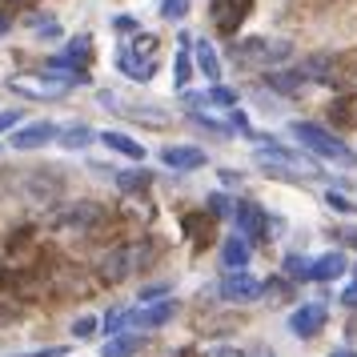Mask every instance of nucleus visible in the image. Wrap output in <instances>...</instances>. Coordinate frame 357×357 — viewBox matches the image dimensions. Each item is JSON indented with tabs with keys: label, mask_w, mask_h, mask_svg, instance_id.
<instances>
[{
	"label": "nucleus",
	"mask_w": 357,
	"mask_h": 357,
	"mask_svg": "<svg viewBox=\"0 0 357 357\" xmlns=\"http://www.w3.org/2000/svg\"><path fill=\"white\" fill-rule=\"evenodd\" d=\"M157 49H161V36L137 29L125 45H116V68H121V77H129L137 84H149L153 73H157Z\"/></svg>",
	"instance_id": "nucleus-1"
},
{
	"label": "nucleus",
	"mask_w": 357,
	"mask_h": 357,
	"mask_svg": "<svg viewBox=\"0 0 357 357\" xmlns=\"http://www.w3.org/2000/svg\"><path fill=\"white\" fill-rule=\"evenodd\" d=\"M289 132H293V141L301 149H309L313 157H321V161H329V165H357V153L345 141H341L337 132H329V129H321V125H313V121H293L289 125Z\"/></svg>",
	"instance_id": "nucleus-2"
},
{
	"label": "nucleus",
	"mask_w": 357,
	"mask_h": 357,
	"mask_svg": "<svg viewBox=\"0 0 357 357\" xmlns=\"http://www.w3.org/2000/svg\"><path fill=\"white\" fill-rule=\"evenodd\" d=\"M229 56L241 68H277L293 56V40H285V36H245V40H233Z\"/></svg>",
	"instance_id": "nucleus-3"
},
{
	"label": "nucleus",
	"mask_w": 357,
	"mask_h": 357,
	"mask_svg": "<svg viewBox=\"0 0 357 357\" xmlns=\"http://www.w3.org/2000/svg\"><path fill=\"white\" fill-rule=\"evenodd\" d=\"M149 261H153V245L149 241H121L97 261V273L105 277L109 285H121V281H129L137 269H145Z\"/></svg>",
	"instance_id": "nucleus-4"
},
{
	"label": "nucleus",
	"mask_w": 357,
	"mask_h": 357,
	"mask_svg": "<svg viewBox=\"0 0 357 357\" xmlns=\"http://www.w3.org/2000/svg\"><path fill=\"white\" fill-rule=\"evenodd\" d=\"M8 89L24 100H61L73 84L56 81L49 73H17V77H8Z\"/></svg>",
	"instance_id": "nucleus-5"
},
{
	"label": "nucleus",
	"mask_w": 357,
	"mask_h": 357,
	"mask_svg": "<svg viewBox=\"0 0 357 357\" xmlns=\"http://www.w3.org/2000/svg\"><path fill=\"white\" fill-rule=\"evenodd\" d=\"M100 105H105L109 113H116V116L145 121V125H165V121H169V113L157 109V105H137V100H125V97H116V93H100Z\"/></svg>",
	"instance_id": "nucleus-6"
},
{
	"label": "nucleus",
	"mask_w": 357,
	"mask_h": 357,
	"mask_svg": "<svg viewBox=\"0 0 357 357\" xmlns=\"http://www.w3.org/2000/svg\"><path fill=\"white\" fill-rule=\"evenodd\" d=\"M249 8H253V0H213V8H209L213 29L221 36H233L241 29V20L249 17Z\"/></svg>",
	"instance_id": "nucleus-7"
},
{
	"label": "nucleus",
	"mask_w": 357,
	"mask_h": 357,
	"mask_svg": "<svg viewBox=\"0 0 357 357\" xmlns=\"http://www.w3.org/2000/svg\"><path fill=\"white\" fill-rule=\"evenodd\" d=\"M61 137V129L52 125V121H29V125H20L13 137H8V145L13 149H20V153H29V149H45V145H52Z\"/></svg>",
	"instance_id": "nucleus-8"
},
{
	"label": "nucleus",
	"mask_w": 357,
	"mask_h": 357,
	"mask_svg": "<svg viewBox=\"0 0 357 357\" xmlns=\"http://www.w3.org/2000/svg\"><path fill=\"white\" fill-rule=\"evenodd\" d=\"M261 293H265V285H261L249 269L225 273V281H221V297H225V301H237V305H241V301H257Z\"/></svg>",
	"instance_id": "nucleus-9"
},
{
	"label": "nucleus",
	"mask_w": 357,
	"mask_h": 357,
	"mask_svg": "<svg viewBox=\"0 0 357 357\" xmlns=\"http://www.w3.org/2000/svg\"><path fill=\"white\" fill-rule=\"evenodd\" d=\"M325 325V305L321 301H309V305H297L289 313V333L293 337H317Z\"/></svg>",
	"instance_id": "nucleus-10"
},
{
	"label": "nucleus",
	"mask_w": 357,
	"mask_h": 357,
	"mask_svg": "<svg viewBox=\"0 0 357 357\" xmlns=\"http://www.w3.org/2000/svg\"><path fill=\"white\" fill-rule=\"evenodd\" d=\"M161 165L177 169V173H197V169L209 165V157H205V149H197V145H169V149H161Z\"/></svg>",
	"instance_id": "nucleus-11"
},
{
	"label": "nucleus",
	"mask_w": 357,
	"mask_h": 357,
	"mask_svg": "<svg viewBox=\"0 0 357 357\" xmlns=\"http://www.w3.org/2000/svg\"><path fill=\"white\" fill-rule=\"evenodd\" d=\"M233 217H237V229L245 233V241H249V245L261 241V237L269 233V217H265V209L253 205V201H241V205L233 209Z\"/></svg>",
	"instance_id": "nucleus-12"
},
{
	"label": "nucleus",
	"mask_w": 357,
	"mask_h": 357,
	"mask_svg": "<svg viewBox=\"0 0 357 357\" xmlns=\"http://www.w3.org/2000/svg\"><path fill=\"white\" fill-rule=\"evenodd\" d=\"M177 317V305L173 301H153V305L129 309V325H141V329H157V325H169Z\"/></svg>",
	"instance_id": "nucleus-13"
},
{
	"label": "nucleus",
	"mask_w": 357,
	"mask_h": 357,
	"mask_svg": "<svg viewBox=\"0 0 357 357\" xmlns=\"http://www.w3.org/2000/svg\"><path fill=\"white\" fill-rule=\"evenodd\" d=\"M97 221H105V209L93 205V201H81V205H68L65 213H56V225H65V229H89Z\"/></svg>",
	"instance_id": "nucleus-14"
},
{
	"label": "nucleus",
	"mask_w": 357,
	"mask_h": 357,
	"mask_svg": "<svg viewBox=\"0 0 357 357\" xmlns=\"http://www.w3.org/2000/svg\"><path fill=\"white\" fill-rule=\"evenodd\" d=\"M249 253H253V245L245 241V237H225V245H221V265H225V273L249 269Z\"/></svg>",
	"instance_id": "nucleus-15"
},
{
	"label": "nucleus",
	"mask_w": 357,
	"mask_h": 357,
	"mask_svg": "<svg viewBox=\"0 0 357 357\" xmlns=\"http://www.w3.org/2000/svg\"><path fill=\"white\" fill-rule=\"evenodd\" d=\"M173 68H177V73H173V84H177V89H185V84H189V77L197 73V65H193V36H189V33L177 36V61H173Z\"/></svg>",
	"instance_id": "nucleus-16"
},
{
	"label": "nucleus",
	"mask_w": 357,
	"mask_h": 357,
	"mask_svg": "<svg viewBox=\"0 0 357 357\" xmlns=\"http://www.w3.org/2000/svg\"><path fill=\"white\" fill-rule=\"evenodd\" d=\"M345 253H321V257H313V265H309V281H337L341 273H345Z\"/></svg>",
	"instance_id": "nucleus-17"
},
{
	"label": "nucleus",
	"mask_w": 357,
	"mask_h": 357,
	"mask_svg": "<svg viewBox=\"0 0 357 357\" xmlns=\"http://www.w3.org/2000/svg\"><path fill=\"white\" fill-rule=\"evenodd\" d=\"M100 141H105V145L113 149V153L129 157V161H145V145H141V141H132V137H125V132L105 129V132H100Z\"/></svg>",
	"instance_id": "nucleus-18"
},
{
	"label": "nucleus",
	"mask_w": 357,
	"mask_h": 357,
	"mask_svg": "<svg viewBox=\"0 0 357 357\" xmlns=\"http://www.w3.org/2000/svg\"><path fill=\"white\" fill-rule=\"evenodd\" d=\"M193 65H197V73H205L213 84H221V61H217V52H213L209 40H197L193 45Z\"/></svg>",
	"instance_id": "nucleus-19"
},
{
	"label": "nucleus",
	"mask_w": 357,
	"mask_h": 357,
	"mask_svg": "<svg viewBox=\"0 0 357 357\" xmlns=\"http://www.w3.org/2000/svg\"><path fill=\"white\" fill-rule=\"evenodd\" d=\"M141 345H145V337H137V333H116V337L105 345L100 357H132V354H141Z\"/></svg>",
	"instance_id": "nucleus-20"
},
{
	"label": "nucleus",
	"mask_w": 357,
	"mask_h": 357,
	"mask_svg": "<svg viewBox=\"0 0 357 357\" xmlns=\"http://www.w3.org/2000/svg\"><path fill=\"white\" fill-rule=\"evenodd\" d=\"M93 137H97V129H89V125H73V129H61L56 145H65V149H89V145H93Z\"/></svg>",
	"instance_id": "nucleus-21"
},
{
	"label": "nucleus",
	"mask_w": 357,
	"mask_h": 357,
	"mask_svg": "<svg viewBox=\"0 0 357 357\" xmlns=\"http://www.w3.org/2000/svg\"><path fill=\"white\" fill-rule=\"evenodd\" d=\"M269 84H273L277 93H285V97H289V93H297V89L305 84V73H301V68H285V73H269Z\"/></svg>",
	"instance_id": "nucleus-22"
},
{
	"label": "nucleus",
	"mask_w": 357,
	"mask_h": 357,
	"mask_svg": "<svg viewBox=\"0 0 357 357\" xmlns=\"http://www.w3.org/2000/svg\"><path fill=\"white\" fill-rule=\"evenodd\" d=\"M149 173L145 169H129V173H116V189H121V193H145L149 189Z\"/></svg>",
	"instance_id": "nucleus-23"
},
{
	"label": "nucleus",
	"mask_w": 357,
	"mask_h": 357,
	"mask_svg": "<svg viewBox=\"0 0 357 357\" xmlns=\"http://www.w3.org/2000/svg\"><path fill=\"white\" fill-rule=\"evenodd\" d=\"M89 52H93V40H89V36H77V40H68V45H65V52H61V56L89 68Z\"/></svg>",
	"instance_id": "nucleus-24"
},
{
	"label": "nucleus",
	"mask_w": 357,
	"mask_h": 357,
	"mask_svg": "<svg viewBox=\"0 0 357 357\" xmlns=\"http://www.w3.org/2000/svg\"><path fill=\"white\" fill-rule=\"evenodd\" d=\"M205 97H209V105H221V109H237V93H233V89H225V84H213Z\"/></svg>",
	"instance_id": "nucleus-25"
},
{
	"label": "nucleus",
	"mask_w": 357,
	"mask_h": 357,
	"mask_svg": "<svg viewBox=\"0 0 357 357\" xmlns=\"http://www.w3.org/2000/svg\"><path fill=\"white\" fill-rule=\"evenodd\" d=\"M100 329H105V333H125V329H129V309H113V313H109V317H105V325H100Z\"/></svg>",
	"instance_id": "nucleus-26"
},
{
	"label": "nucleus",
	"mask_w": 357,
	"mask_h": 357,
	"mask_svg": "<svg viewBox=\"0 0 357 357\" xmlns=\"http://www.w3.org/2000/svg\"><path fill=\"white\" fill-rule=\"evenodd\" d=\"M309 265H313L309 257H297V253H289V257H285V273L297 277V281H309Z\"/></svg>",
	"instance_id": "nucleus-27"
},
{
	"label": "nucleus",
	"mask_w": 357,
	"mask_h": 357,
	"mask_svg": "<svg viewBox=\"0 0 357 357\" xmlns=\"http://www.w3.org/2000/svg\"><path fill=\"white\" fill-rule=\"evenodd\" d=\"M100 329V317H93V313H89V317H77V321H73V337H93V333H97Z\"/></svg>",
	"instance_id": "nucleus-28"
},
{
	"label": "nucleus",
	"mask_w": 357,
	"mask_h": 357,
	"mask_svg": "<svg viewBox=\"0 0 357 357\" xmlns=\"http://www.w3.org/2000/svg\"><path fill=\"white\" fill-rule=\"evenodd\" d=\"M233 201H229V193H213L209 197V213H217V217H233Z\"/></svg>",
	"instance_id": "nucleus-29"
},
{
	"label": "nucleus",
	"mask_w": 357,
	"mask_h": 357,
	"mask_svg": "<svg viewBox=\"0 0 357 357\" xmlns=\"http://www.w3.org/2000/svg\"><path fill=\"white\" fill-rule=\"evenodd\" d=\"M185 13H189V0H165V4H161V17L165 20H181Z\"/></svg>",
	"instance_id": "nucleus-30"
},
{
	"label": "nucleus",
	"mask_w": 357,
	"mask_h": 357,
	"mask_svg": "<svg viewBox=\"0 0 357 357\" xmlns=\"http://www.w3.org/2000/svg\"><path fill=\"white\" fill-rule=\"evenodd\" d=\"M325 205H329V209H337V213H354L357 209L354 201H349V197H341V193H325Z\"/></svg>",
	"instance_id": "nucleus-31"
},
{
	"label": "nucleus",
	"mask_w": 357,
	"mask_h": 357,
	"mask_svg": "<svg viewBox=\"0 0 357 357\" xmlns=\"http://www.w3.org/2000/svg\"><path fill=\"white\" fill-rule=\"evenodd\" d=\"M165 293H169V285H149V289H141V301L153 305V301H165Z\"/></svg>",
	"instance_id": "nucleus-32"
},
{
	"label": "nucleus",
	"mask_w": 357,
	"mask_h": 357,
	"mask_svg": "<svg viewBox=\"0 0 357 357\" xmlns=\"http://www.w3.org/2000/svg\"><path fill=\"white\" fill-rule=\"evenodd\" d=\"M205 357H249V354H245V349H237V345H213Z\"/></svg>",
	"instance_id": "nucleus-33"
},
{
	"label": "nucleus",
	"mask_w": 357,
	"mask_h": 357,
	"mask_svg": "<svg viewBox=\"0 0 357 357\" xmlns=\"http://www.w3.org/2000/svg\"><path fill=\"white\" fill-rule=\"evenodd\" d=\"M17 125H20V113H17V109H8V113H0V132L17 129Z\"/></svg>",
	"instance_id": "nucleus-34"
},
{
	"label": "nucleus",
	"mask_w": 357,
	"mask_h": 357,
	"mask_svg": "<svg viewBox=\"0 0 357 357\" xmlns=\"http://www.w3.org/2000/svg\"><path fill=\"white\" fill-rule=\"evenodd\" d=\"M341 305L357 309V281H349V285H345V293H341Z\"/></svg>",
	"instance_id": "nucleus-35"
},
{
	"label": "nucleus",
	"mask_w": 357,
	"mask_h": 357,
	"mask_svg": "<svg viewBox=\"0 0 357 357\" xmlns=\"http://www.w3.org/2000/svg\"><path fill=\"white\" fill-rule=\"evenodd\" d=\"M113 29H125V33H137V20H132V17H113Z\"/></svg>",
	"instance_id": "nucleus-36"
},
{
	"label": "nucleus",
	"mask_w": 357,
	"mask_h": 357,
	"mask_svg": "<svg viewBox=\"0 0 357 357\" xmlns=\"http://www.w3.org/2000/svg\"><path fill=\"white\" fill-rule=\"evenodd\" d=\"M20 357H68V349H40V354H20Z\"/></svg>",
	"instance_id": "nucleus-37"
},
{
	"label": "nucleus",
	"mask_w": 357,
	"mask_h": 357,
	"mask_svg": "<svg viewBox=\"0 0 357 357\" xmlns=\"http://www.w3.org/2000/svg\"><path fill=\"white\" fill-rule=\"evenodd\" d=\"M345 245H354V249H357V229H349V233H345Z\"/></svg>",
	"instance_id": "nucleus-38"
},
{
	"label": "nucleus",
	"mask_w": 357,
	"mask_h": 357,
	"mask_svg": "<svg viewBox=\"0 0 357 357\" xmlns=\"http://www.w3.org/2000/svg\"><path fill=\"white\" fill-rule=\"evenodd\" d=\"M329 357H357L354 349H337V354H329Z\"/></svg>",
	"instance_id": "nucleus-39"
},
{
	"label": "nucleus",
	"mask_w": 357,
	"mask_h": 357,
	"mask_svg": "<svg viewBox=\"0 0 357 357\" xmlns=\"http://www.w3.org/2000/svg\"><path fill=\"white\" fill-rule=\"evenodd\" d=\"M8 33V17H0V36Z\"/></svg>",
	"instance_id": "nucleus-40"
},
{
	"label": "nucleus",
	"mask_w": 357,
	"mask_h": 357,
	"mask_svg": "<svg viewBox=\"0 0 357 357\" xmlns=\"http://www.w3.org/2000/svg\"><path fill=\"white\" fill-rule=\"evenodd\" d=\"M257 357H273V354H269V349H261V354H257Z\"/></svg>",
	"instance_id": "nucleus-41"
}]
</instances>
